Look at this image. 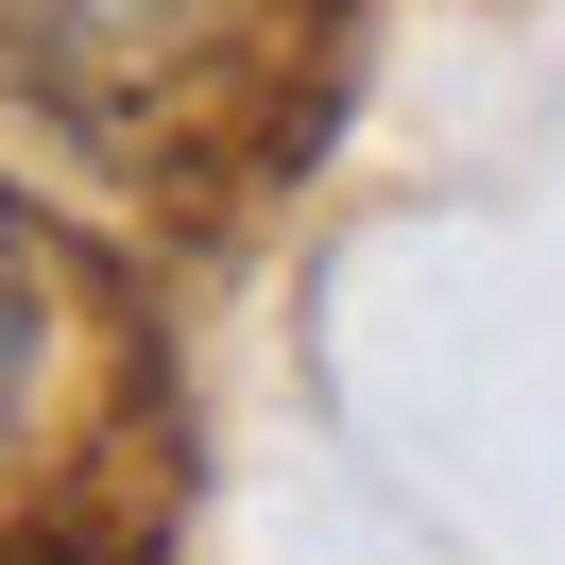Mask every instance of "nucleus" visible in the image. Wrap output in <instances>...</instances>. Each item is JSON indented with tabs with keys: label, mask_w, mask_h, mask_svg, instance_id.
Listing matches in <instances>:
<instances>
[{
	"label": "nucleus",
	"mask_w": 565,
	"mask_h": 565,
	"mask_svg": "<svg viewBox=\"0 0 565 565\" xmlns=\"http://www.w3.org/2000/svg\"><path fill=\"white\" fill-rule=\"evenodd\" d=\"M18 18H35V35L70 52V70H154V52H172L189 18H206V0H18Z\"/></svg>",
	"instance_id": "obj_1"
},
{
	"label": "nucleus",
	"mask_w": 565,
	"mask_h": 565,
	"mask_svg": "<svg viewBox=\"0 0 565 565\" xmlns=\"http://www.w3.org/2000/svg\"><path fill=\"white\" fill-rule=\"evenodd\" d=\"M35 326H52V291H35V257H18V223H0V428L35 394Z\"/></svg>",
	"instance_id": "obj_2"
}]
</instances>
